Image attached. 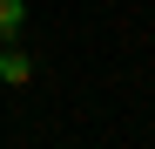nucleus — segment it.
<instances>
[{
  "instance_id": "nucleus-1",
  "label": "nucleus",
  "mask_w": 155,
  "mask_h": 149,
  "mask_svg": "<svg viewBox=\"0 0 155 149\" xmlns=\"http://www.w3.org/2000/svg\"><path fill=\"white\" fill-rule=\"evenodd\" d=\"M0 81H7V88L34 81V61H27V47H20V41H0Z\"/></svg>"
},
{
  "instance_id": "nucleus-2",
  "label": "nucleus",
  "mask_w": 155,
  "mask_h": 149,
  "mask_svg": "<svg viewBox=\"0 0 155 149\" xmlns=\"http://www.w3.org/2000/svg\"><path fill=\"white\" fill-rule=\"evenodd\" d=\"M27 27V0H0V41H20Z\"/></svg>"
}]
</instances>
